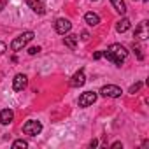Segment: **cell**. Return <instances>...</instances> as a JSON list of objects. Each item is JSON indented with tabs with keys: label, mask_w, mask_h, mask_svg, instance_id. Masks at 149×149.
Wrapping results in <instances>:
<instances>
[{
	"label": "cell",
	"mask_w": 149,
	"mask_h": 149,
	"mask_svg": "<svg viewBox=\"0 0 149 149\" xmlns=\"http://www.w3.org/2000/svg\"><path fill=\"white\" fill-rule=\"evenodd\" d=\"M102 54H104V58H107V60L112 61L114 65L121 67V63H123V61L126 60V56H128V51H126V47L121 46V44H111L105 51H102Z\"/></svg>",
	"instance_id": "obj_1"
},
{
	"label": "cell",
	"mask_w": 149,
	"mask_h": 149,
	"mask_svg": "<svg viewBox=\"0 0 149 149\" xmlns=\"http://www.w3.org/2000/svg\"><path fill=\"white\" fill-rule=\"evenodd\" d=\"M33 35H35V33H33V32H30V30H28V32L19 33V35L11 42V49H13V51H16V53H18V51H21L23 47H26V46H28V42L33 39Z\"/></svg>",
	"instance_id": "obj_2"
},
{
	"label": "cell",
	"mask_w": 149,
	"mask_h": 149,
	"mask_svg": "<svg viewBox=\"0 0 149 149\" xmlns=\"http://www.w3.org/2000/svg\"><path fill=\"white\" fill-rule=\"evenodd\" d=\"M42 132V125L40 121H35V119H30L23 125V133L25 135H30V137H37L39 133Z\"/></svg>",
	"instance_id": "obj_3"
},
{
	"label": "cell",
	"mask_w": 149,
	"mask_h": 149,
	"mask_svg": "<svg viewBox=\"0 0 149 149\" xmlns=\"http://www.w3.org/2000/svg\"><path fill=\"white\" fill-rule=\"evenodd\" d=\"M121 93H123V90L119 86H116V84H105L100 90V95L105 97V98H119Z\"/></svg>",
	"instance_id": "obj_4"
},
{
	"label": "cell",
	"mask_w": 149,
	"mask_h": 149,
	"mask_svg": "<svg viewBox=\"0 0 149 149\" xmlns=\"http://www.w3.org/2000/svg\"><path fill=\"white\" fill-rule=\"evenodd\" d=\"M97 98H98V93H95V91H84V93H81V97H79V100H77V104H79V107H90V105H93L95 102H97Z\"/></svg>",
	"instance_id": "obj_5"
},
{
	"label": "cell",
	"mask_w": 149,
	"mask_h": 149,
	"mask_svg": "<svg viewBox=\"0 0 149 149\" xmlns=\"http://www.w3.org/2000/svg\"><path fill=\"white\" fill-rule=\"evenodd\" d=\"M70 28H72V23H70L67 18H60V19L54 21V30H56V33H60V35L68 33Z\"/></svg>",
	"instance_id": "obj_6"
},
{
	"label": "cell",
	"mask_w": 149,
	"mask_h": 149,
	"mask_svg": "<svg viewBox=\"0 0 149 149\" xmlns=\"http://www.w3.org/2000/svg\"><path fill=\"white\" fill-rule=\"evenodd\" d=\"M28 84V77L25 74H16L14 79H13V90L14 91H23Z\"/></svg>",
	"instance_id": "obj_7"
},
{
	"label": "cell",
	"mask_w": 149,
	"mask_h": 149,
	"mask_svg": "<svg viewBox=\"0 0 149 149\" xmlns=\"http://www.w3.org/2000/svg\"><path fill=\"white\" fill-rule=\"evenodd\" d=\"M133 37H135V40H147V37H149V26H147V21H142V23L135 28Z\"/></svg>",
	"instance_id": "obj_8"
},
{
	"label": "cell",
	"mask_w": 149,
	"mask_h": 149,
	"mask_svg": "<svg viewBox=\"0 0 149 149\" xmlns=\"http://www.w3.org/2000/svg\"><path fill=\"white\" fill-rule=\"evenodd\" d=\"M84 83H86V76H84V70L81 68V70H77V72L72 76V79H70V86H72V88H81Z\"/></svg>",
	"instance_id": "obj_9"
},
{
	"label": "cell",
	"mask_w": 149,
	"mask_h": 149,
	"mask_svg": "<svg viewBox=\"0 0 149 149\" xmlns=\"http://www.w3.org/2000/svg\"><path fill=\"white\" fill-rule=\"evenodd\" d=\"M26 2V6L35 13V14H44L46 13V7H44V4L40 2V0H25Z\"/></svg>",
	"instance_id": "obj_10"
},
{
	"label": "cell",
	"mask_w": 149,
	"mask_h": 149,
	"mask_svg": "<svg viewBox=\"0 0 149 149\" xmlns=\"http://www.w3.org/2000/svg\"><path fill=\"white\" fill-rule=\"evenodd\" d=\"M13 119H14L13 109H2V111H0V123H2V125H11Z\"/></svg>",
	"instance_id": "obj_11"
},
{
	"label": "cell",
	"mask_w": 149,
	"mask_h": 149,
	"mask_svg": "<svg viewBox=\"0 0 149 149\" xmlns=\"http://www.w3.org/2000/svg\"><path fill=\"white\" fill-rule=\"evenodd\" d=\"M77 40H79V37L74 35V33H65V39H63V42H65V46L68 49H76L77 47Z\"/></svg>",
	"instance_id": "obj_12"
},
{
	"label": "cell",
	"mask_w": 149,
	"mask_h": 149,
	"mask_svg": "<svg viewBox=\"0 0 149 149\" xmlns=\"http://www.w3.org/2000/svg\"><path fill=\"white\" fill-rule=\"evenodd\" d=\"M84 21H86L90 26H97V25H100V16H98L97 13H86V14H84Z\"/></svg>",
	"instance_id": "obj_13"
},
{
	"label": "cell",
	"mask_w": 149,
	"mask_h": 149,
	"mask_svg": "<svg viewBox=\"0 0 149 149\" xmlns=\"http://www.w3.org/2000/svg\"><path fill=\"white\" fill-rule=\"evenodd\" d=\"M111 4H112V7H114V11L118 13V14H126V4H125V0H111Z\"/></svg>",
	"instance_id": "obj_14"
},
{
	"label": "cell",
	"mask_w": 149,
	"mask_h": 149,
	"mask_svg": "<svg viewBox=\"0 0 149 149\" xmlns=\"http://www.w3.org/2000/svg\"><path fill=\"white\" fill-rule=\"evenodd\" d=\"M130 26H132L130 19H128V18H121V19L116 23V32H119V33H125V32H126Z\"/></svg>",
	"instance_id": "obj_15"
},
{
	"label": "cell",
	"mask_w": 149,
	"mask_h": 149,
	"mask_svg": "<svg viewBox=\"0 0 149 149\" xmlns=\"http://www.w3.org/2000/svg\"><path fill=\"white\" fill-rule=\"evenodd\" d=\"M132 51L135 53V56H137V60H140V61L144 60V54H142V47L139 46V42H133V44H132Z\"/></svg>",
	"instance_id": "obj_16"
},
{
	"label": "cell",
	"mask_w": 149,
	"mask_h": 149,
	"mask_svg": "<svg viewBox=\"0 0 149 149\" xmlns=\"http://www.w3.org/2000/svg\"><path fill=\"white\" fill-rule=\"evenodd\" d=\"M19 147H28V142L26 140H23V139H19V140H14L13 142V149H19Z\"/></svg>",
	"instance_id": "obj_17"
},
{
	"label": "cell",
	"mask_w": 149,
	"mask_h": 149,
	"mask_svg": "<svg viewBox=\"0 0 149 149\" xmlns=\"http://www.w3.org/2000/svg\"><path fill=\"white\" fill-rule=\"evenodd\" d=\"M140 88H142V83H135V84H132V86H130V90H128V93H132V95H135V93H137V91H139Z\"/></svg>",
	"instance_id": "obj_18"
},
{
	"label": "cell",
	"mask_w": 149,
	"mask_h": 149,
	"mask_svg": "<svg viewBox=\"0 0 149 149\" xmlns=\"http://www.w3.org/2000/svg\"><path fill=\"white\" fill-rule=\"evenodd\" d=\"M40 51H42V49H40L39 46H32V47L28 49V54H32V56H33V54H37V53H40Z\"/></svg>",
	"instance_id": "obj_19"
},
{
	"label": "cell",
	"mask_w": 149,
	"mask_h": 149,
	"mask_svg": "<svg viewBox=\"0 0 149 149\" xmlns=\"http://www.w3.org/2000/svg\"><path fill=\"white\" fill-rule=\"evenodd\" d=\"M7 51V46H6V42H0V54H4Z\"/></svg>",
	"instance_id": "obj_20"
},
{
	"label": "cell",
	"mask_w": 149,
	"mask_h": 149,
	"mask_svg": "<svg viewBox=\"0 0 149 149\" xmlns=\"http://www.w3.org/2000/svg\"><path fill=\"white\" fill-rule=\"evenodd\" d=\"M111 147H112V149H119V147L123 149V144H121V142H114V144H112Z\"/></svg>",
	"instance_id": "obj_21"
},
{
	"label": "cell",
	"mask_w": 149,
	"mask_h": 149,
	"mask_svg": "<svg viewBox=\"0 0 149 149\" xmlns=\"http://www.w3.org/2000/svg\"><path fill=\"white\" fill-rule=\"evenodd\" d=\"M7 6V0H0V13L4 11V7Z\"/></svg>",
	"instance_id": "obj_22"
},
{
	"label": "cell",
	"mask_w": 149,
	"mask_h": 149,
	"mask_svg": "<svg viewBox=\"0 0 149 149\" xmlns=\"http://www.w3.org/2000/svg\"><path fill=\"white\" fill-rule=\"evenodd\" d=\"M81 39H83V40H88V39H90V33H88V32H83V33H81Z\"/></svg>",
	"instance_id": "obj_23"
},
{
	"label": "cell",
	"mask_w": 149,
	"mask_h": 149,
	"mask_svg": "<svg viewBox=\"0 0 149 149\" xmlns=\"http://www.w3.org/2000/svg\"><path fill=\"white\" fill-rule=\"evenodd\" d=\"M93 58H95V60H100V58H104V54H102V51H98V53H95V54H93Z\"/></svg>",
	"instance_id": "obj_24"
},
{
	"label": "cell",
	"mask_w": 149,
	"mask_h": 149,
	"mask_svg": "<svg viewBox=\"0 0 149 149\" xmlns=\"http://www.w3.org/2000/svg\"><path fill=\"white\" fill-rule=\"evenodd\" d=\"M97 146H98V140H97V139H93V140L90 142V147H97Z\"/></svg>",
	"instance_id": "obj_25"
},
{
	"label": "cell",
	"mask_w": 149,
	"mask_h": 149,
	"mask_svg": "<svg viewBox=\"0 0 149 149\" xmlns=\"http://www.w3.org/2000/svg\"><path fill=\"white\" fill-rule=\"evenodd\" d=\"M93 2H97V0H93Z\"/></svg>",
	"instance_id": "obj_26"
},
{
	"label": "cell",
	"mask_w": 149,
	"mask_h": 149,
	"mask_svg": "<svg viewBox=\"0 0 149 149\" xmlns=\"http://www.w3.org/2000/svg\"><path fill=\"white\" fill-rule=\"evenodd\" d=\"M133 2H135V0H133Z\"/></svg>",
	"instance_id": "obj_27"
}]
</instances>
